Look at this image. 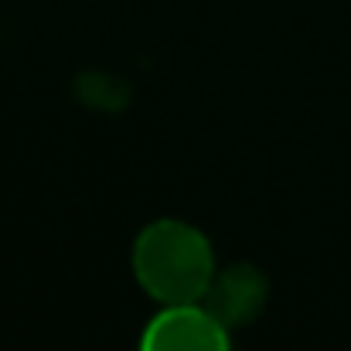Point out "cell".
Returning a JSON list of instances; mask_svg holds the SVG:
<instances>
[{"label":"cell","instance_id":"1","mask_svg":"<svg viewBox=\"0 0 351 351\" xmlns=\"http://www.w3.org/2000/svg\"><path fill=\"white\" fill-rule=\"evenodd\" d=\"M130 266L140 290L160 307L202 304L219 273L208 235L184 219H157L140 229Z\"/></svg>","mask_w":351,"mask_h":351},{"label":"cell","instance_id":"2","mask_svg":"<svg viewBox=\"0 0 351 351\" xmlns=\"http://www.w3.org/2000/svg\"><path fill=\"white\" fill-rule=\"evenodd\" d=\"M229 328L202 304L160 307L140 335V351H232Z\"/></svg>","mask_w":351,"mask_h":351},{"label":"cell","instance_id":"3","mask_svg":"<svg viewBox=\"0 0 351 351\" xmlns=\"http://www.w3.org/2000/svg\"><path fill=\"white\" fill-rule=\"evenodd\" d=\"M266 297H269L266 273L252 263H232V266L215 273L208 293L202 297V307L212 317H219L229 331H235V328L252 324L263 314Z\"/></svg>","mask_w":351,"mask_h":351}]
</instances>
